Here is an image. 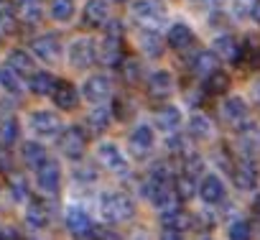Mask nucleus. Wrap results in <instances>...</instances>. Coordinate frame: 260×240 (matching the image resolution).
Listing matches in <instances>:
<instances>
[{"mask_svg": "<svg viewBox=\"0 0 260 240\" xmlns=\"http://www.w3.org/2000/svg\"><path fill=\"white\" fill-rule=\"evenodd\" d=\"M202 166H204V161H202L199 156H189V159H186V174H184V176L194 179V176L202 171Z\"/></svg>", "mask_w": 260, "mask_h": 240, "instance_id": "nucleus-40", "label": "nucleus"}, {"mask_svg": "<svg viewBox=\"0 0 260 240\" xmlns=\"http://www.w3.org/2000/svg\"><path fill=\"white\" fill-rule=\"evenodd\" d=\"M100 212L107 222H127L133 217V202H130L122 192H107L100 199Z\"/></svg>", "mask_w": 260, "mask_h": 240, "instance_id": "nucleus-1", "label": "nucleus"}, {"mask_svg": "<svg viewBox=\"0 0 260 240\" xmlns=\"http://www.w3.org/2000/svg\"><path fill=\"white\" fill-rule=\"evenodd\" d=\"M222 117L227 120L230 126H242L247 120V105L242 97H230L222 105Z\"/></svg>", "mask_w": 260, "mask_h": 240, "instance_id": "nucleus-14", "label": "nucleus"}, {"mask_svg": "<svg viewBox=\"0 0 260 240\" xmlns=\"http://www.w3.org/2000/svg\"><path fill=\"white\" fill-rule=\"evenodd\" d=\"M107 16H110V11H107L105 0H87V6H84V23L87 26L100 28L107 21Z\"/></svg>", "mask_w": 260, "mask_h": 240, "instance_id": "nucleus-18", "label": "nucleus"}, {"mask_svg": "<svg viewBox=\"0 0 260 240\" xmlns=\"http://www.w3.org/2000/svg\"><path fill=\"white\" fill-rule=\"evenodd\" d=\"M94 240H120V235H115L112 230H92Z\"/></svg>", "mask_w": 260, "mask_h": 240, "instance_id": "nucleus-44", "label": "nucleus"}, {"mask_svg": "<svg viewBox=\"0 0 260 240\" xmlns=\"http://www.w3.org/2000/svg\"><path fill=\"white\" fill-rule=\"evenodd\" d=\"M11 72H16L18 77L21 74H31L34 72V59L26 54V51H21V49H16V51H11L8 54V64H6Z\"/></svg>", "mask_w": 260, "mask_h": 240, "instance_id": "nucleus-25", "label": "nucleus"}, {"mask_svg": "<svg viewBox=\"0 0 260 240\" xmlns=\"http://www.w3.org/2000/svg\"><path fill=\"white\" fill-rule=\"evenodd\" d=\"M245 51H247V64H250V69H260V46H242Z\"/></svg>", "mask_w": 260, "mask_h": 240, "instance_id": "nucleus-41", "label": "nucleus"}, {"mask_svg": "<svg viewBox=\"0 0 260 240\" xmlns=\"http://www.w3.org/2000/svg\"><path fill=\"white\" fill-rule=\"evenodd\" d=\"M161 240H184V237H181V232H171V230H164Z\"/></svg>", "mask_w": 260, "mask_h": 240, "instance_id": "nucleus-47", "label": "nucleus"}, {"mask_svg": "<svg viewBox=\"0 0 260 240\" xmlns=\"http://www.w3.org/2000/svg\"><path fill=\"white\" fill-rule=\"evenodd\" d=\"M11 169V156L0 151V171H8Z\"/></svg>", "mask_w": 260, "mask_h": 240, "instance_id": "nucleus-46", "label": "nucleus"}, {"mask_svg": "<svg viewBox=\"0 0 260 240\" xmlns=\"http://www.w3.org/2000/svg\"><path fill=\"white\" fill-rule=\"evenodd\" d=\"M82 95H84L89 102H102V100H107V97H110V82H107V77H102V74L89 77V79L84 82V87H82Z\"/></svg>", "mask_w": 260, "mask_h": 240, "instance_id": "nucleus-13", "label": "nucleus"}, {"mask_svg": "<svg viewBox=\"0 0 260 240\" xmlns=\"http://www.w3.org/2000/svg\"><path fill=\"white\" fill-rule=\"evenodd\" d=\"M51 97H54L56 107H61V110H74L79 105V92L72 82H56V89Z\"/></svg>", "mask_w": 260, "mask_h": 240, "instance_id": "nucleus-15", "label": "nucleus"}, {"mask_svg": "<svg viewBox=\"0 0 260 240\" xmlns=\"http://www.w3.org/2000/svg\"><path fill=\"white\" fill-rule=\"evenodd\" d=\"M194 179H189V176H179L176 179V184H174V192H176V197H181V199H189V197H194Z\"/></svg>", "mask_w": 260, "mask_h": 240, "instance_id": "nucleus-36", "label": "nucleus"}, {"mask_svg": "<svg viewBox=\"0 0 260 240\" xmlns=\"http://www.w3.org/2000/svg\"><path fill=\"white\" fill-rule=\"evenodd\" d=\"M67 227L74 237H87L92 235L94 225H92V217L82 209V207H69L67 209Z\"/></svg>", "mask_w": 260, "mask_h": 240, "instance_id": "nucleus-11", "label": "nucleus"}, {"mask_svg": "<svg viewBox=\"0 0 260 240\" xmlns=\"http://www.w3.org/2000/svg\"><path fill=\"white\" fill-rule=\"evenodd\" d=\"M0 240H21V237H18V232H16V230L6 227V230H0Z\"/></svg>", "mask_w": 260, "mask_h": 240, "instance_id": "nucleus-45", "label": "nucleus"}, {"mask_svg": "<svg viewBox=\"0 0 260 240\" xmlns=\"http://www.w3.org/2000/svg\"><path fill=\"white\" fill-rule=\"evenodd\" d=\"M16 16H18L16 6H11L8 0H6V3L0 0V23L8 26V28H13V26H16Z\"/></svg>", "mask_w": 260, "mask_h": 240, "instance_id": "nucleus-38", "label": "nucleus"}, {"mask_svg": "<svg viewBox=\"0 0 260 240\" xmlns=\"http://www.w3.org/2000/svg\"><path fill=\"white\" fill-rule=\"evenodd\" d=\"M161 225H164V230H171V232H184V230L191 225V217H189L184 209L174 207V209H169V212H164V215H161Z\"/></svg>", "mask_w": 260, "mask_h": 240, "instance_id": "nucleus-21", "label": "nucleus"}, {"mask_svg": "<svg viewBox=\"0 0 260 240\" xmlns=\"http://www.w3.org/2000/svg\"><path fill=\"white\" fill-rule=\"evenodd\" d=\"M36 182L41 187V192L46 194H56L59 187H61V169L54 159H46L39 169H36Z\"/></svg>", "mask_w": 260, "mask_h": 240, "instance_id": "nucleus-6", "label": "nucleus"}, {"mask_svg": "<svg viewBox=\"0 0 260 240\" xmlns=\"http://www.w3.org/2000/svg\"><path fill=\"white\" fill-rule=\"evenodd\" d=\"M191 69L199 74V77H212L214 72H219V59H217V54L214 51H199L197 56H194V62H191Z\"/></svg>", "mask_w": 260, "mask_h": 240, "instance_id": "nucleus-17", "label": "nucleus"}, {"mask_svg": "<svg viewBox=\"0 0 260 240\" xmlns=\"http://www.w3.org/2000/svg\"><path fill=\"white\" fill-rule=\"evenodd\" d=\"M11 189H13V197H16L18 202H23V199L28 197V182H26L23 176H13Z\"/></svg>", "mask_w": 260, "mask_h": 240, "instance_id": "nucleus-39", "label": "nucleus"}, {"mask_svg": "<svg viewBox=\"0 0 260 240\" xmlns=\"http://www.w3.org/2000/svg\"><path fill=\"white\" fill-rule=\"evenodd\" d=\"M69 62L77 69L92 67L97 62V44L92 39H77V41H72V46H69Z\"/></svg>", "mask_w": 260, "mask_h": 240, "instance_id": "nucleus-4", "label": "nucleus"}, {"mask_svg": "<svg viewBox=\"0 0 260 240\" xmlns=\"http://www.w3.org/2000/svg\"><path fill=\"white\" fill-rule=\"evenodd\" d=\"M59 146H61V151H64L67 159H82V154L87 151V136H84V131L79 126H69L61 133Z\"/></svg>", "mask_w": 260, "mask_h": 240, "instance_id": "nucleus-5", "label": "nucleus"}, {"mask_svg": "<svg viewBox=\"0 0 260 240\" xmlns=\"http://www.w3.org/2000/svg\"><path fill=\"white\" fill-rule=\"evenodd\" d=\"M122 74H125V79H130V82H133V79H138V74H141V67H138V62H133V59H130V62H125V67H122Z\"/></svg>", "mask_w": 260, "mask_h": 240, "instance_id": "nucleus-43", "label": "nucleus"}, {"mask_svg": "<svg viewBox=\"0 0 260 240\" xmlns=\"http://www.w3.org/2000/svg\"><path fill=\"white\" fill-rule=\"evenodd\" d=\"M26 220H28L31 227H46V222H49V209H46V204L39 202V199H34V202L28 204V209H26Z\"/></svg>", "mask_w": 260, "mask_h": 240, "instance_id": "nucleus-28", "label": "nucleus"}, {"mask_svg": "<svg viewBox=\"0 0 260 240\" xmlns=\"http://www.w3.org/2000/svg\"><path fill=\"white\" fill-rule=\"evenodd\" d=\"M21 154H23V161H26L28 166H34V169H39V166L49 159V156H46V148L39 146V143H34V141H26L23 148H21Z\"/></svg>", "mask_w": 260, "mask_h": 240, "instance_id": "nucleus-27", "label": "nucleus"}, {"mask_svg": "<svg viewBox=\"0 0 260 240\" xmlns=\"http://www.w3.org/2000/svg\"><path fill=\"white\" fill-rule=\"evenodd\" d=\"M199 197H202L207 204L222 202V199H224V184H222V179L214 176V174H207V176L202 179V184H199Z\"/></svg>", "mask_w": 260, "mask_h": 240, "instance_id": "nucleus-12", "label": "nucleus"}, {"mask_svg": "<svg viewBox=\"0 0 260 240\" xmlns=\"http://www.w3.org/2000/svg\"><path fill=\"white\" fill-rule=\"evenodd\" d=\"M232 179H235V187H237V189L250 192V189L257 187V166H255L250 159H242L240 164H235Z\"/></svg>", "mask_w": 260, "mask_h": 240, "instance_id": "nucleus-10", "label": "nucleus"}, {"mask_svg": "<svg viewBox=\"0 0 260 240\" xmlns=\"http://www.w3.org/2000/svg\"><path fill=\"white\" fill-rule=\"evenodd\" d=\"M16 11H18L28 23H39V21H41V13H44V8H41L39 0H21V6H16Z\"/></svg>", "mask_w": 260, "mask_h": 240, "instance_id": "nucleus-32", "label": "nucleus"}, {"mask_svg": "<svg viewBox=\"0 0 260 240\" xmlns=\"http://www.w3.org/2000/svg\"><path fill=\"white\" fill-rule=\"evenodd\" d=\"M204 240H209V237H204Z\"/></svg>", "mask_w": 260, "mask_h": 240, "instance_id": "nucleus-52", "label": "nucleus"}, {"mask_svg": "<svg viewBox=\"0 0 260 240\" xmlns=\"http://www.w3.org/2000/svg\"><path fill=\"white\" fill-rule=\"evenodd\" d=\"M174 89V79L169 72H153L148 77V95L151 97H169Z\"/></svg>", "mask_w": 260, "mask_h": 240, "instance_id": "nucleus-20", "label": "nucleus"}, {"mask_svg": "<svg viewBox=\"0 0 260 240\" xmlns=\"http://www.w3.org/2000/svg\"><path fill=\"white\" fill-rule=\"evenodd\" d=\"M141 46H143V51L148 54V56H161L164 54V39L158 36V34H153V31H143L141 34Z\"/></svg>", "mask_w": 260, "mask_h": 240, "instance_id": "nucleus-31", "label": "nucleus"}, {"mask_svg": "<svg viewBox=\"0 0 260 240\" xmlns=\"http://www.w3.org/2000/svg\"><path fill=\"white\" fill-rule=\"evenodd\" d=\"M240 148L250 156L260 151V123H242L240 126Z\"/></svg>", "mask_w": 260, "mask_h": 240, "instance_id": "nucleus-16", "label": "nucleus"}, {"mask_svg": "<svg viewBox=\"0 0 260 240\" xmlns=\"http://www.w3.org/2000/svg\"><path fill=\"white\" fill-rule=\"evenodd\" d=\"M31 128H34V133L41 136V138H56L64 126H61V117H59L56 112L39 110V112L31 115Z\"/></svg>", "mask_w": 260, "mask_h": 240, "instance_id": "nucleus-3", "label": "nucleus"}, {"mask_svg": "<svg viewBox=\"0 0 260 240\" xmlns=\"http://www.w3.org/2000/svg\"><path fill=\"white\" fill-rule=\"evenodd\" d=\"M28 87H31L34 95H54V89H56V77L49 74V72H36V74H31Z\"/></svg>", "mask_w": 260, "mask_h": 240, "instance_id": "nucleus-24", "label": "nucleus"}, {"mask_svg": "<svg viewBox=\"0 0 260 240\" xmlns=\"http://www.w3.org/2000/svg\"><path fill=\"white\" fill-rule=\"evenodd\" d=\"M16 138H18V120L8 115V117L0 120V141L8 146V143H13Z\"/></svg>", "mask_w": 260, "mask_h": 240, "instance_id": "nucleus-34", "label": "nucleus"}, {"mask_svg": "<svg viewBox=\"0 0 260 240\" xmlns=\"http://www.w3.org/2000/svg\"><path fill=\"white\" fill-rule=\"evenodd\" d=\"M189 136L197 138V141H209L212 138V123H209V117L191 115L189 117Z\"/></svg>", "mask_w": 260, "mask_h": 240, "instance_id": "nucleus-26", "label": "nucleus"}, {"mask_svg": "<svg viewBox=\"0 0 260 240\" xmlns=\"http://www.w3.org/2000/svg\"><path fill=\"white\" fill-rule=\"evenodd\" d=\"M214 54H217V59L222 56V59H227V62H237V59L242 56V46H240L237 39H232V36H219V39L214 41Z\"/></svg>", "mask_w": 260, "mask_h": 240, "instance_id": "nucleus-23", "label": "nucleus"}, {"mask_svg": "<svg viewBox=\"0 0 260 240\" xmlns=\"http://www.w3.org/2000/svg\"><path fill=\"white\" fill-rule=\"evenodd\" d=\"M255 100H257V102H260V79H257V82H255Z\"/></svg>", "mask_w": 260, "mask_h": 240, "instance_id": "nucleus-48", "label": "nucleus"}, {"mask_svg": "<svg viewBox=\"0 0 260 240\" xmlns=\"http://www.w3.org/2000/svg\"><path fill=\"white\" fill-rule=\"evenodd\" d=\"M133 16L143 26H161L169 18V8L161 0H136L133 3Z\"/></svg>", "mask_w": 260, "mask_h": 240, "instance_id": "nucleus-2", "label": "nucleus"}, {"mask_svg": "<svg viewBox=\"0 0 260 240\" xmlns=\"http://www.w3.org/2000/svg\"><path fill=\"white\" fill-rule=\"evenodd\" d=\"M204 3H212V0H204Z\"/></svg>", "mask_w": 260, "mask_h": 240, "instance_id": "nucleus-50", "label": "nucleus"}, {"mask_svg": "<svg viewBox=\"0 0 260 240\" xmlns=\"http://www.w3.org/2000/svg\"><path fill=\"white\" fill-rule=\"evenodd\" d=\"M49 13L54 21H69L74 16V0H51L49 3Z\"/></svg>", "mask_w": 260, "mask_h": 240, "instance_id": "nucleus-30", "label": "nucleus"}, {"mask_svg": "<svg viewBox=\"0 0 260 240\" xmlns=\"http://www.w3.org/2000/svg\"><path fill=\"white\" fill-rule=\"evenodd\" d=\"M31 51L41 59V62H56L61 56V39L56 34H44L36 36L31 41Z\"/></svg>", "mask_w": 260, "mask_h": 240, "instance_id": "nucleus-7", "label": "nucleus"}, {"mask_svg": "<svg viewBox=\"0 0 260 240\" xmlns=\"http://www.w3.org/2000/svg\"><path fill=\"white\" fill-rule=\"evenodd\" d=\"M179 126H181V110H179V107L166 105V107H161V110L156 112V128L171 133V131H176Z\"/></svg>", "mask_w": 260, "mask_h": 240, "instance_id": "nucleus-19", "label": "nucleus"}, {"mask_svg": "<svg viewBox=\"0 0 260 240\" xmlns=\"http://www.w3.org/2000/svg\"><path fill=\"white\" fill-rule=\"evenodd\" d=\"M110 117H112V110H110V107H94V110L89 112V117H87V123H89V128H92L94 133H102V131L110 126Z\"/></svg>", "mask_w": 260, "mask_h": 240, "instance_id": "nucleus-29", "label": "nucleus"}, {"mask_svg": "<svg viewBox=\"0 0 260 240\" xmlns=\"http://www.w3.org/2000/svg\"><path fill=\"white\" fill-rule=\"evenodd\" d=\"M156 146V136H153V128L148 126H138L133 128V133H130V151H133L136 159H146Z\"/></svg>", "mask_w": 260, "mask_h": 240, "instance_id": "nucleus-8", "label": "nucleus"}, {"mask_svg": "<svg viewBox=\"0 0 260 240\" xmlns=\"http://www.w3.org/2000/svg\"><path fill=\"white\" fill-rule=\"evenodd\" d=\"M97 161L107 169V171H115V174H122L127 169V161L122 156V151L115 146V143H100L97 148Z\"/></svg>", "mask_w": 260, "mask_h": 240, "instance_id": "nucleus-9", "label": "nucleus"}, {"mask_svg": "<svg viewBox=\"0 0 260 240\" xmlns=\"http://www.w3.org/2000/svg\"><path fill=\"white\" fill-rule=\"evenodd\" d=\"M252 16H255V21H257V23H260V6H257V8H255V13H252Z\"/></svg>", "mask_w": 260, "mask_h": 240, "instance_id": "nucleus-49", "label": "nucleus"}, {"mask_svg": "<svg viewBox=\"0 0 260 240\" xmlns=\"http://www.w3.org/2000/svg\"><path fill=\"white\" fill-rule=\"evenodd\" d=\"M252 237V230L245 220H237L230 225V240H250Z\"/></svg>", "mask_w": 260, "mask_h": 240, "instance_id": "nucleus-37", "label": "nucleus"}, {"mask_svg": "<svg viewBox=\"0 0 260 240\" xmlns=\"http://www.w3.org/2000/svg\"><path fill=\"white\" fill-rule=\"evenodd\" d=\"M169 46L171 49H176V51H181V49H186L191 41H194V31L186 26V23H174L171 28H169Z\"/></svg>", "mask_w": 260, "mask_h": 240, "instance_id": "nucleus-22", "label": "nucleus"}, {"mask_svg": "<svg viewBox=\"0 0 260 240\" xmlns=\"http://www.w3.org/2000/svg\"><path fill=\"white\" fill-rule=\"evenodd\" d=\"M255 0H235V11L240 13V16H250V13H255Z\"/></svg>", "mask_w": 260, "mask_h": 240, "instance_id": "nucleus-42", "label": "nucleus"}, {"mask_svg": "<svg viewBox=\"0 0 260 240\" xmlns=\"http://www.w3.org/2000/svg\"><path fill=\"white\" fill-rule=\"evenodd\" d=\"M0 82H3V87L11 92V95H21L23 92V82L16 72H11L8 67H0Z\"/></svg>", "mask_w": 260, "mask_h": 240, "instance_id": "nucleus-33", "label": "nucleus"}, {"mask_svg": "<svg viewBox=\"0 0 260 240\" xmlns=\"http://www.w3.org/2000/svg\"><path fill=\"white\" fill-rule=\"evenodd\" d=\"M204 84H207V87H204L207 92L219 95V92H224V89L230 87V77H227L224 72H214L212 77H207V79H204Z\"/></svg>", "mask_w": 260, "mask_h": 240, "instance_id": "nucleus-35", "label": "nucleus"}, {"mask_svg": "<svg viewBox=\"0 0 260 240\" xmlns=\"http://www.w3.org/2000/svg\"><path fill=\"white\" fill-rule=\"evenodd\" d=\"M117 3H122V0H117Z\"/></svg>", "mask_w": 260, "mask_h": 240, "instance_id": "nucleus-51", "label": "nucleus"}]
</instances>
